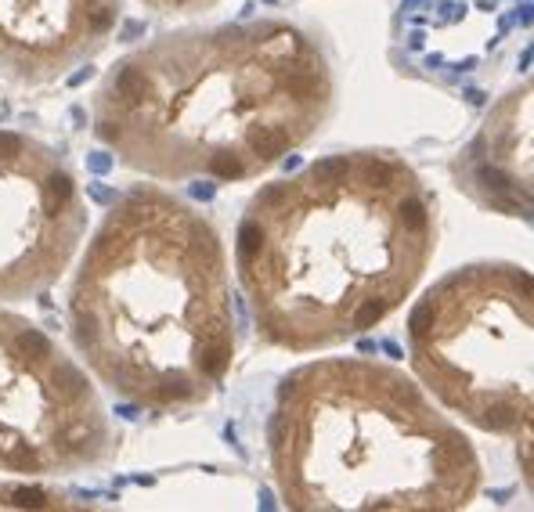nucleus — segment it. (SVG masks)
<instances>
[{
  "label": "nucleus",
  "mask_w": 534,
  "mask_h": 512,
  "mask_svg": "<svg viewBox=\"0 0 534 512\" xmlns=\"http://www.w3.org/2000/svg\"><path fill=\"white\" fill-rule=\"evenodd\" d=\"M437 253V195L404 155L333 152L253 191L235 278L260 343L322 354L412 299Z\"/></svg>",
  "instance_id": "obj_1"
},
{
  "label": "nucleus",
  "mask_w": 534,
  "mask_h": 512,
  "mask_svg": "<svg viewBox=\"0 0 534 512\" xmlns=\"http://www.w3.org/2000/svg\"><path fill=\"white\" fill-rule=\"evenodd\" d=\"M336 112L325 40L293 19L188 26L134 47L90 98L94 137L152 181H253Z\"/></svg>",
  "instance_id": "obj_2"
},
{
  "label": "nucleus",
  "mask_w": 534,
  "mask_h": 512,
  "mask_svg": "<svg viewBox=\"0 0 534 512\" xmlns=\"http://www.w3.org/2000/svg\"><path fill=\"white\" fill-rule=\"evenodd\" d=\"M69 339L87 372L134 408L206 404L239 357L221 228L159 184L123 191L69 285Z\"/></svg>",
  "instance_id": "obj_3"
},
{
  "label": "nucleus",
  "mask_w": 534,
  "mask_h": 512,
  "mask_svg": "<svg viewBox=\"0 0 534 512\" xmlns=\"http://www.w3.org/2000/svg\"><path fill=\"white\" fill-rule=\"evenodd\" d=\"M267 458L293 512H459L484 487L462 426L375 357H318L281 375Z\"/></svg>",
  "instance_id": "obj_4"
},
{
  "label": "nucleus",
  "mask_w": 534,
  "mask_h": 512,
  "mask_svg": "<svg viewBox=\"0 0 534 512\" xmlns=\"http://www.w3.org/2000/svg\"><path fill=\"white\" fill-rule=\"evenodd\" d=\"M419 386L480 433L531 444L534 422V278L509 260L448 270L408 314Z\"/></svg>",
  "instance_id": "obj_5"
},
{
  "label": "nucleus",
  "mask_w": 534,
  "mask_h": 512,
  "mask_svg": "<svg viewBox=\"0 0 534 512\" xmlns=\"http://www.w3.org/2000/svg\"><path fill=\"white\" fill-rule=\"evenodd\" d=\"M119 429L80 357L0 303V473L58 480L101 469Z\"/></svg>",
  "instance_id": "obj_6"
},
{
  "label": "nucleus",
  "mask_w": 534,
  "mask_h": 512,
  "mask_svg": "<svg viewBox=\"0 0 534 512\" xmlns=\"http://www.w3.org/2000/svg\"><path fill=\"white\" fill-rule=\"evenodd\" d=\"M87 199L47 141L0 130V303L47 293L87 235Z\"/></svg>",
  "instance_id": "obj_7"
},
{
  "label": "nucleus",
  "mask_w": 534,
  "mask_h": 512,
  "mask_svg": "<svg viewBox=\"0 0 534 512\" xmlns=\"http://www.w3.org/2000/svg\"><path fill=\"white\" fill-rule=\"evenodd\" d=\"M123 22V0H0V72L22 87L66 79L98 58Z\"/></svg>",
  "instance_id": "obj_8"
},
{
  "label": "nucleus",
  "mask_w": 534,
  "mask_h": 512,
  "mask_svg": "<svg viewBox=\"0 0 534 512\" xmlns=\"http://www.w3.org/2000/svg\"><path fill=\"white\" fill-rule=\"evenodd\" d=\"M531 79H520L491 105L469 145L455 155V188L488 213L531 220Z\"/></svg>",
  "instance_id": "obj_9"
},
{
  "label": "nucleus",
  "mask_w": 534,
  "mask_h": 512,
  "mask_svg": "<svg viewBox=\"0 0 534 512\" xmlns=\"http://www.w3.org/2000/svg\"><path fill=\"white\" fill-rule=\"evenodd\" d=\"M148 11L163 14V19H199V14L213 11L224 0H141Z\"/></svg>",
  "instance_id": "obj_10"
}]
</instances>
